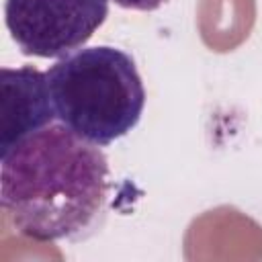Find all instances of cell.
<instances>
[{"label": "cell", "instance_id": "cell-1", "mask_svg": "<svg viewBox=\"0 0 262 262\" xmlns=\"http://www.w3.org/2000/svg\"><path fill=\"white\" fill-rule=\"evenodd\" d=\"M108 162L100 145L51 123L2 156V217L37 242H82L108 209Z\"/></svg>", "mask_w": 262, "mask_h": 262}, {"label": "cell", "instance_id": "cell-5", "mask_svg": "<svg viewBox=\"0 0 262 262\" xmlns=\"http://www.w3.org/2000/svg\"><path fill=\"white\" fill-rule=\"evenodd\" d=\"M115 4L123 6V8H129V10H156L160 8L166 0H113Z\"/></svg>", "mask_w": 262, "mask_h": 262}, {"label": "cell", "instance_id": "cell-3", "mask_svg": "<svg viewBox=\"0 0 262 262\" xmlns=\"http://www.w3.org/2000/svg\"><path fill=\"white\" fill-rule=\"evenodd\" d=\"M108 0H6L4 20L25 55L63 57L96 33Z\"/></svg>", "mask_w": 262, "mask_h": 262}, {"label": "cell", "instance_id": "cell-2", "mask_svg": "<svg viewBox=\"0 0 262 262\" xmlns=\"http://www.w3.org/2000/svg\"><path fill=\"white\" fill-rule=\"evenodd\" d=\"M45 74L55 117L90 143L108 145L141 119L145 88L133 57L123 49L80 47Z\"/></svg>", "mask_w": 262, "mask_h": 262}, {"label": "cell", "instance_id": "cell-4", "mask_svg": "<svg viewBox=\"0 0 262 262\" xmlns=\"http://www.w3.org/2000/svg\"><path fill=\"white\" fill-rule=\"evenodd\" d=\"M47 74L33 66L0 70V156L53 123Z\"/></svg>", "mask_w": 262, "mask_h": 262}]
</instances>
